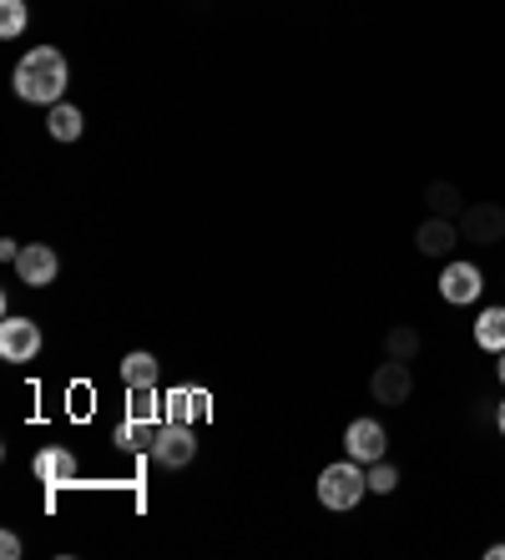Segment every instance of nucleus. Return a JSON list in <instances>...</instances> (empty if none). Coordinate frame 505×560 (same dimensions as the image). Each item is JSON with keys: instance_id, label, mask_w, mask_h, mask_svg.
Returning a JSON list of instances; mask_svg holds the SVG:
<instances>
[{"instance_id": "nucleus-9", "label": "nucleus", "mask_w": 505, "mask_h": 560, "mask_svg": "<svg viewBox=\"0 0 505 560\" xmlns=\"http://www.w3.org/2000/svg\"><path fill=\"white\" fill-rule=\"evenodd\" d=\"M460 243H466V237H460V222L455 218H435V212H430V218L414 228V248L425 253V258H450Z\"/></svg>"}, {"instance_id": "nucleus-21", "label": "nucleus", "mask_w": 505, "mask_h": 560, "mask_svg": "<svg viewBox=\"0 0 505 560\" xmlns=\"http://www.w3.org/2000/svg\"><path fill=\"white\" fill-rule=\"evenodd\" d=\"M395 490H399V465H395V459H374V465H369V495H395Z\"/></svg>"}, {"instance_id": "nucleus-1", "label": "nucleus", "mask_w": 505, "mask_h": 560, "mask_svg": "<svg viewBox=\"0 0 505 560\" xmlns=\"http://www.w3.org/2000/svg\"><path fill=\"white\" fill-rule=\"evenodd\" d=\"M15 96L31 106H56L67 102V86H71V61L56 46H31L21 61H15V77H11Z\"/></svg>"}, {"instance_id": "nucleus-25", "label": "nucleus", "mask_w": 505, "mask_h": 560, "mask_svg": "<svg viewBox=\"0 0 505 560\" xmlns=\"http://www.w3.org/2000/svg\"><path fill=\"white\" fill-rule=\"evenodd\" d=\"M495 430L505 434V399H501V405H495Z\"/></svg>"}, {"instance_id": "nucleus-26", "label": "nucleus", "mask_w": 505, "mask_h": 560, "mask_svg": "<svg viewBox=\"0 0 505 560\" xmlns=\"http://www.w3.org/2000/svg\"><path fill=\"white\" fill-rule=\"evenodd\" d=\"M495 359H501V364H495V374H501V384H505V353H495Z\"/></svg>"}, {"instance_id": "nucleus-13", "label": "nucleus", "mask_w": 505, "mask_h": 560, "mask_svg": "<svg viewBox=\"0 0 505 560\" xmlns=\"http://www.w3.org/2000/svg\"><path fill=\"white\" fill-rule=\"evenodd\" d=\"M127 419H142V424H167V394H157V384L127 389Z\"/></svg>"}, {"instance_id": "nucleus-22", "label": "nucleus", "mask_w": 505, "mask_h": 560, "mask_svg": "<svg viewBox=\"0 0 505 560\" xmlns=\"http://www.w3.org/2000/svg\"><path fill=\"white\" fill-rule=\"evenodd\" d=\"M0 556H5V560H21V535H15V530L0 535Z\"/></svg>"}, {"instance_id": "nucleus-17", "label": "nucleus", "mask_w": 505, "mask_h": 560, "mask_svg": "<svg viewBox=\"0 0 505 560\" xmlns=\"http://www.w3.org/2000/svg\"><path fill=\"white\" fill-rule=\"evenodd\" d=\"M475 349L505 353V308H480V318H475Z\"/></svg>"}, {"instance_id": "nucleus-15", "label": "nucleus", "mask_w": 505, "mask_h": 560, "mask_svg": "<svg viewBox=\"0 0 505 560\" xmlns=\"http://www.w3.org/2000/svg\"><path fill=\"white\" fill-rule=\"evenodd\" d=\"M152 440H157V424H142V419H121L111 430V444L127 455H152Z\"/></svg>"}, {"instance_id": "nucleus-2", "label": "nucleus", "mask_w": 505, "mask_h": 560, "mask_svg": "<svg viewBox=\"0 0 505 560\" xmlns=\"http://www.w3.org/2000/svg\"><path fill=\"white\" fill-rule=\"evenodd\" d=\"M314 490H319V505L324 510H354L364 495H369V465H360V459L324 465Z\"/></svg>"}, {"instance_id": "nucleus-19", "label": "nucleus", "mask_w": 505, "mask_h": 560, "mask_svg": "<svg viewBox=\"0 0 505 560\" xmlns=\"http://www.w3.org/2000/svg\"><path fill=\"white\" fill-rule=\"evenodd\" d=\"M425 202H430V212H435V218H460V212H466V197H460V187H455V183H430L425 187Z\"/></svg>"}, {"instance_id": "nucleus-23", "label": "nucleus", "mask_w": 505, "mask_h": 560, "mask_svg": "<svg viewBox=\"0 0 505 560\" xmlns=\"http://www.w3.org/2000/svg\"><path fill=\"white\" fill-rule=\"evenodd\" d=\"M0 258L15 262V258H21V243H15V237H5V243H0Z\"/></svg>"}, {"instance_id": "nucleus-5", "label": "nucleus", "mask_w": 505, "mask_h": 560, "mask_svg": "<svg viewBox=\"0 0 505 560\" xmlns=\"http://www.w3.org/2000/svg\"><path fill=\"white\" fill-rule=\"evenodd\" d=\"M152 459H157L162 469H187L192 459H198V434H192V424H157V440H152Z\"/></svg>"}, {"instance_id": "nucleus-18", "label": "nucleus", "mask_w": 505, "mask_h": 560, "mask_svg": "<svg viewBox=\"0 0 505 560\" xmlns=\"http://www.w3.org/2000/svg\"><path fill=\"white\" fill-rule=\"evenodd\" d=\"M162 364H157V353H146V349H132L127 359H121V378H127V389H142V384H157Z\"/></svg>"}, {"instance_id": "nucleus-20", "label": "nucleus", "mask_w": 505, "mask_h": 560, "mask_svg": "<svg viewBox=\"0 0 505 560\" xmlns=\"http://www.w3.org/2000/svg\"><path fill=\"white\" fill-rule=\"evenodd\" d=\"M31 26V5L26 0H0V36L15 40V36H26Z\"/></svg>"}, {"instance_id": "nucleus-3", "label": "nucleus", "mask_w": 505, "mask_h": 560, "mask_svg": "<svg viewBox=\"0 0 505 560\" xmlns=\"http://www.w3.org/2000/svg\"><path fill=\"white\" fill-rule=\"evenodd\" d=\"M455 222H460V237L475 243V248H501L505 243V208L501 202H466V212Z\"/></svg>"}, {"instance_id": "nucleus-4", "label": "nucleus", "mask_w": 505, "mask_h": 560, "mask_svg": "<svg viewBox=\"0 0 505 560\" xmlns=\"http://www.w3.org/2000/svg\"><path fill=\"white\" fill-rule=\"evenodd\" d=\"M40 343H46V334H40L36 318L5 313V324H0V359H5V364H31L40 353Z\"/></svg>"}, {"instance_id": "nucleus-16", "label": "nucleus", "mask_w": 505, "mask_h": 560, "mask_svg": "<svg viewBox=\"0 0 505 560\" xmlns=\"http://www.w3.org/2000/svg\"><path fill=\"white\" fill-rule=\"evenodd\" d=\"M420 349H425V339H420V328H410V324H395L385 334V359L414 364V359H420Z\"/></svg>"}, {"instance_id": "nucleus-6", "label": "nucleus", "mask_w": 505, "mask_h": 560, "mask_svg": "<svg viewBox=\"0 0 505 560\" xmlns=\"http://www.w3.org/2000/svg\"><path fill=\"white\" fill-rule=\"evenodd\" d=\"M369 394H374V405H385V409L410 405V394H414L410 364H399V359H385V364L369 374Z\"/></svg>"}, {"instance_id": "nucleus-14", "label": "nucleus", "mask_w": 505, "mask_h": 560, "mask_svg": "<svg viewBox=\"0 0 505 560\" xmlns=\"http://www.w3.org/2000/svg\"><path fill=\"white\" fill-rule=\"evenodd\" d=\"M46 131H51L56 142H77L81 131H86V117H81V106H71V102L46 106Z\"/></svg>"}, {"instance_id": "nucleus-11", "label": "nucleus", "mask_w": 505, "mask_h": 560, "mask_svg": "<svg viewBox=\"0 0 505 560\" xmlns=\"http://www.w3.org/2000/svg\"><path fill=\"white\" fill-rule=\"evenodd\" d=\"M31 469H36L40 485H51V490H61V485L77 480V455L71 450H61V444H46L36 459H31Z\"/></svg>"}, {"instance_id": "nucleus-10", "label": "nucleus", "mask_w": 505, "mask_h": 560, "mask_svg": "<svg viewBox=\"0 0 505 560\" xmlns=\"http://www.w3.org/2000/svg\"><path fill=\"white\" fill-rule=\"evenodd\" d=\"M344 450L349 459H360V465H374V459H385L389 455V434L379 419H354L344 430Z\"/></svg>"}, {"instance_id": "nucleus-24", "label": "nucleus", "mask_w": 505, "mask_h": 560, "mask_svg": "<svg viewBox=\"0 0 505 560\" xmlns=\"http://www.w3.org/2000/svg\"><path fill=\"white\" fill-rule=\"evenodd\" d=\"M485 556H491V560H505V540H495V546H485Z\"/></svg>"}, {"instance_id": "nucleus-8", "label": "nucleus", "mask_w": 505, "mask_h": 560, "mask_svg": "<svg viewBox=\"0 0 505 560\" xmlns=\"http://www.w3.org/2000/svg\"><path fill=\"white\" fill-rule=\"evenodd\" d=\"M11 268H15V278H21L26 288H51L56 273H61V258H56L51 243H26Z\"/></svg>"}, {"instance_id": "nucleus-12", "label": "nucleus", "mask_w": 505, "mask_h": 560, "mask_svg": "<svg viewBox=\"0 0 505 560\" xmlns=\"http://www.w3.org/2000/svg\"><path fill=\"white\" fill-rule=\"evenodd\" d=\"M213 415V399L208 389H167V419L173 424H198V419Z\"/></svg>"}, {"instance_id": "nucleus-7", "label": "nucleus", "mask_w": 505, "mask_h": 560, "mask_svg": "<svg viewBox=\"0 0 505 560\" xmlns=\"http://www.w3.org/2000/svg\"><path fill=\"white\" fill-rule=\"evenodd\" d=\"M480 288H485V273H480L475 262L445 258V273H439V299L455 303V308H466V303L480 299Z\"/></svg>"}]
</instances>
